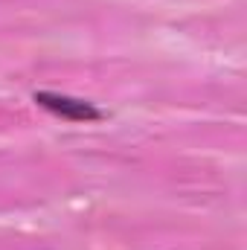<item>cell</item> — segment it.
<instances>
[{
  "mask_svg": "<svg viewBox=\"0 0 247 250\" xmlns=\"http://www.w3.org/2000/svg\"><path fill=\"white\" fill-rule=\"evenodd\" d=\"M32 99H35L41 108H47V111L59 114V117H64V120H73V123H96V120H102V117H105L93 102L73 99V96L53 93V90H35V93H32Z\"/></svg>",
  "mask_w": 247,
  "mask_h": 250,
  "instance_id": "6da1fadb",
  "label": "cell"
}]
</instances>
